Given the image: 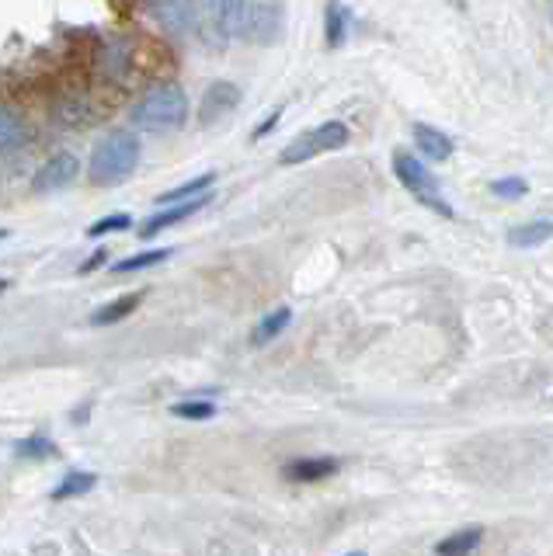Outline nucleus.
Listing matches in <instances>:
<instances>
[{
  "instance_id": "obj_18",
  "label": "nucleus",
  "mask_w": 553,
  "mask_h": 556,
  "mask_svg": "<svg viewBox=\"0 0 553 556\" xmlns=\"http://www.w3.org/2000/svg\"><path fill=\"white\" fill-rule=\"evenodd\" d=\"M289 320H292V309H289V306H279V309H272L268 317H262V320H257L254 334H251V344H268V341H275V338H279L282 330L289 327Z\"/></svg>"
},
{
  "instance_id": "obj_12",
  "label": "nucleus",
  "mask_w": 553,
  "mask_h": 556,
  "mask_svg": "<svg viewBox=\"0 0 553 556\" xmlns=\"http://www.w3.org/2000/svg\"><path fill=\"white\" fill-rule=\"evenodd\" d=\"M28 143V126L25 118L8 109V104H0V153H11Z\"/></svg>"
},
{
  "instance_id": "obj_19",
  "label": "nucleus",
  "mask_w": 553,
  "mask_h": 556,
  "mask_svg": "<svg viewBox=\"0 0 553 556\" xmlns=\"http://www.w3.org/2000/svg\"><path fill=\"white\" fill-rule=\"evenodd\" d=\"M213 185H216V174H213V170H210V174H199V178H192V181L178 185L175 191H164V195H161V205L199 199V195H205V191H213Z\"/></svg>"
},
{
  "instance_id": "obj_25",
  "label": "nucleus",
  "mask_w": 553,
  "mask_h": 556,
  "mask_svg": "<svg viewBox=\"0 0 553 556\" xmlns=\"http://www.w3.org/2000/svg\"><path fill=\"white\" fill-rule=\"evenodd\" d=\"M105 261H109V257H105V251L91 254V257H88V261H84V265H80V275H91V271H98L101 265H105Z\"/></svg>"
},
{
  "instance_id": "obj_30",
  "label": "nucleus",
  "mask_w": 553,
  "mask_h": 556,
  "mask_svg": "<svg viewBox=\"0 0 553 556\" xmlns=\"http://www.w3.org/2000/svg\"><path fill=\"white\" fill-rule=\"evenodd\" d=\"M349 556H366V553H349Z\"/></svg>"
},
{
  "instance_id": "obj_13",
  "label": "nucleus",
  "mask_w": 553,
  "mask_h": 556,
  "mask_svg": "<svg viewBox=\"0 0 553 556\" xmlns=\"http://www.w3.org/2000/svg\"><path fill=\"white\" fill-rule=\"evenodd\" d=\"M349 28H352V11L341 4V0H327V14H324V35H327V46L338 49L344 39H349Z\"/></svg>"
},
{
  "instance_id": "obj_8",
  "label": "nucleus",
  "mask_w": 553,
  "mask_h": 556,
  "mask_svg": "<svg viewBox=\"0 0 553 556\" xmlns=\"http://www.w3.org/2000/svg\"><path fill=\"white\" fill-rule=\"evenodd\" d=\"M205 8H210V22H213L216 35H223V39L244 35L251 0H205Z\"/></svg>"
},
{
  "instance_id": "obj_24",
  "label": "nucleus",
  "mask_w": 553,
  "mask_h": 556,
  "mask_svg": "<svg viewBox=\"0 0 553 556\" xmlns=\"http://www.w3.org/2000/svg\"><path fill=\"white\" fill-rule=\"evenodd\" d=\"M526 191H529L526 178H498V181H491V195H498V199H523Z\"/></svg>"
},
{
  "instance_id": "obj_11",
  "label": "nucleus",
  "mask_w": 553,
  "mask_h": 556,
  "mask_svg": "<svg viewBox=\"0 0 553 556\" xmlns=\"http://www.w3.org/2000/svg\"><path fill=\"white\" fill-rule=\"evenodd\" d=\"M338 459L331 456H321V459H297V463H289L282 473L289 480H297V483H314V480H324V477H335L338 473Z\"/></svg>"
},
{
  "instance_id": "obj_2",
  "label": "nucleus",
  "mask_w": 553,
  "mask_h": 556,
  "mask_svg": "<svg viewBox=\"0 0 553 556\" xmlns=\"http://www.w3.org/2000/svg\"><path fill=\"white\" fill-rule=\"evenodd\" d=\"M140 156H143V143L136 132L115 129L109 136H101L98 147L91 150V161H88V181L95 188L123 185L133 178L136 167H140Z\"/></svg>"
},
{
  "instance_id": "obj_15",
  "label": "nucleus",
  "mask_w": 553,
  "mask_h": 556,
  "mask_svg": "<svg viewBox=\"0 0 553 556\" xmlns=\"http://www.w3.org/2000/svg\"><path fill=\"white\" fill-rule=\"evenodd\" d=\"M480 539H483V529L480 526L460 529V532L442 539V543L436 546V556H474V549L480 546Z\"/></svg>"
},
{
  "instance_id": "obj_27",
  "label": "nucleus",
  "mask_w": 553,
  "mask_h": 556,
  "mask_svg": "<svg viewBox=\"0 0 553 556\" xmlns=\"http://www.w3.org/2000/svg\"><path fill=\"white\" fill-rule=\"evenodd\" d=\"M449 4H453V8H466V0H449Z\"/></svg>"
},
{
  "instance_id": "obj_26",
  "label": "nucleus",
  "mask_w": 553,
  "mask_h": 556,
  "mask_svg": "<svg viewBox=\"0 0 553 556\" xmlns=\"http://www.w3.org/2000/svg\"><path fill=\"white\" fill-rule=\"evenodd\" d=\"M279 115H282V109H279V112H275V115H268V118L262 122V126H257V129H254V139H262V136H268V129H275V122H279Z\"/></svg>"
},
{
  "instance_id": "obj_9",
  "label": "nucleus",
  "mask_w": 553,
  "mask_h": 556,
  "mask_svg": "<svg viewBox=\"0 0 553 556\" xmlns=\"http://www.w3.org/2000/svg\"><path fill=\"white\" fill-rule=\"evenodd\" d=\"M240 104V87L230 80H216L210 91L202 94V109H199V122L202 126H213L223 115H230Z\"/></svg>"
},
{
  "instance_id": "obj_1",
  "label": "nucleus",
  "mask_w": 553,
  "mask_h": 556,
  "mask_svg": "<svg viewBox=\"0 0 553 556\" xmlns=\"http://www.w3.org/2000/svg\"><path fill=\"white\" fill-rule=\"evenodd\" d=\"M188 112H192V101H188L185 87L167 80L150 87L147 94L136 98V104L129 109V122L140 132H153V136H167V132H178L185 129Z\"/></svg>"
},
{
  "instance_id": "obj_29",
  "label": "nucleus",
  "mask_w": 553,
  "mask_h": 556,
  "mask_svg": "<svg viewBox=\"0 0 553 556\" xmlns=\"http://www.w3.org/2000/svg\"><path fill=\"white\" fill-rule=\"evenodd\" d=\"M4 237H8V230H0V240H4Z\"/></svg>"
},
{
  "instance_id": "obj_21",
  "label": "nucleus",
  "mask_w": 553,
  "mask_h": 556,
  "mask_svg": "<svg viewBox=\"0 0 553 556\" xmlns=\"http://www.w3.org/2000/svg\"><path fill=\"white\" fill-rule=\"evenodd\" d=\"M171 414L181 417V421H210V417H216V404L213 400H181V404L171 407Z\"/></svg>"
},
{
  "instance_id": "obj_23",
  "label": "nucleus",
  "mask_w": 553,
  "mask_h": 556,
  "mask_svg": "<svg viewBox=\"0 0 553 556\" xmlns=\"http://www.w3.org/2000/svg\"><path fill=\"white\" fill-rule=\"evenodd\" d=\"M133 226V216L129 213H112V216H105V219H98V223H91L88 226V237H109V233H123V230H129Z\"/></svg>"
},
{
  "instance_id": "obj_28",
  "label": "nucleus",
  "mask_w": 553,
  "mask_h": 556,
  "mask_svg": "<svg viewBox=\"0 0 553 556\" xmlns=\"http://www.w3.org/2000/svg\"><path fill=\"white\" fill-rule=\"evenodd\" d=\"M8 289V282H4V278H0V292H4Z\"/></svg>"
},
{
  "instance_id": "obj_5",
  "label": "nucleus",
  "mask_w": 553,
  "mask_h": 556,
  "mask_svg": "<svg viewBox=\"0 0 553 556\" xmlns=\"http://www.w3.org/2000/svg\"><path fill=\"white\" fill-rule=\"evenodd\" d=\"M147 11L161 31L188 39L202 28V0H147Z\"/></svg>"
},
{
  "instance_id": "obj_16",
  "label": "nucleus",
  "mask_w": 553,
  "mask_h": 556,
  "mask_svg": "<svg viewBox=\"0 0 553 556\" xmlns=\"http://www.w3.org/2000/svg\"><path fill=\"white\" fill-rule=\"evenodd\" d=\"M553 237V223L546 219H532V223H523V226H512L508 230V243L512 248H540Z\"/></svg>"
},
{
  "instance_id": "obj_7",
  "label": "nucleus",
  "mask_w": 553,
  "mask_h": 556,
  "mask_svg": "<svg viewBox=\"0 0 553 556\" xmlns=\"http://www.w3.org/2000/svg\"><path fill=\"white\" fill-rule=\"evenodd\" d=\"M210 199H213V191H205V195L188 199V202H171V205H161L158 213L147 216V223L140 226L143 240H147V237H158V233H164V230H167V226H178V223H185L188 216L202 213V208L210 205Z\"/></svg>"
},
{
  "instance_id": "obj_6",
  "label": "nucleus",
  "mask_w": 553,
  "mask_h": 556,
  "mask_svg": "<svg viewBox=\"0 0 553 556\" xmlns=\"http://www.w3.org/2000/svg\"><path fill=\"white\" fill-rule=\"evenodd\" d=\"M80 178V156L71 153V150H60L53 156H46V161L39 164V170L32 174V188L36 191H63L71 188L74 181Z\"/></svg>"
},
{
  "instance_id": "obj_14",
  "label": "nucleus",
  "mask_w": 553,
  "mask_h": 556,
  "mask_svg": "<svg viewBox=\"0 0 553 556\" xmlns=\"http://www.w3.org/2000/svg\"><path fill=\"white\" fill-rule=\"evenodd\" d=\"M140 303H143V292H129V295H123V300H112V303L101 306L98 313H91V324L95 327H112L118 320L133 317V313L140 309Z\"/></svg>"
},
{
  "instance_id": "obj_17",
  "label": "nucleus",
  "mask_w": 553,
  "mask_h": 556,
  "mask_svg": "<svg viewBox=\"0 0 553 556\" xmlns=\"http://www.w3.org/2000/svg\"><path fill=\"white\" fill-rule=\"evenodd\" d=\"M167 257H171V251H164V248H153V251H136V254H129V257H118L115 265H112V271H118V275L150 271V268L164 265Z\"/></svg>"
},
{
  "instance_id": "obj_20",
  "label": "nucleus",
  "mask_w": 553,
  "mask_h": 556,
  "mask_svg": "<svg viewBox=\"0 0 553 556\" xmlns=\"http://www.w3.org/2000/svg\"><path fill=\"white\" fill-rule=\"evenodd\" d=\"M98 486V477L95 473H71V477H63L56 486H53V501H71V497H80V494H88Z\"/></svg>"
},
{
  "instance_id": "obj_4",
  "label": "nucleus",
  "mask_w": 553,
  "mask_h": 556,
  "mask_svg": "<svg viewBox=\"0 0 553 556\" xmlns=\"http://www.w3.org/2000/svg\"><path fill=\"white\" fill-rule=\"evenodd\" d=\"M349 126L344 122H324V126H314V129H306L300 132L292 143L279 153V164L282 167H292V164H306V161H314V156L321 153H335L341 147H349Z\"/></svg>"
},
{
  "instance_id": "obj_22",
  "label": "nucleus",
  "mask_w": 553,
  "mask_h": 556,
  "mask_svg": "<svg viewBox=\"0 0 553 556\" xmlns=\"http://www.w3.org/2000/svg\"><path fill=\"white\" fill-rule=\"evenodd\" d=\"M14 452H18V459H49L56 452V445L49 442L46 434H32V439H22L14 445Z\"/></svg>"
},
{
  "instance_id": "obj_10",
  "label": "nucleus",
  "mask_w": 553,
  "mask_h": 556,
  "mask_svg": "<svg viewBox=\"0 0 553 556\" xmlns=\"http://www.w3.org/2000/svg\"><path fill=\"white\" fill-rule=\"evenodd\" d=\"M411 132H414V143H418V150L428 156V161L442 164V161H449V156H453V139H449L442 129L425 126V122H414Z\"/></svg>"
},
{
  "instance_id": "obj_3",
  "label": "nucleus",
  "mask_w": 553,
  "mask_h": 556,
  "mask_svg": "<svg viewBox=\"0 0 553 556\" xmlns=\"http://www.w3.org/2000/svg\"><path fill=\"white\" fill-rule=\"evenodd\" d=\"M393 174H397V181H401L414 199L431 208V213H439V216H445V219H453V205H449V202L442 199V191H439L436 178H431L428 167L418 161V156L407 153V150H393Z\"/></svg>"
}]
</instances>
